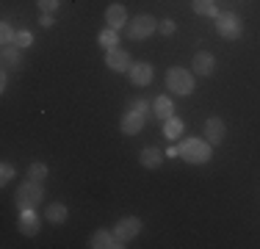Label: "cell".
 I'll return each mask as SVG.
<instances>
[{"instance_id": "9c48e42d", "label": "cell", "mask_w": 260, "mask_h": 249, "mask_svg": "<svg viewBox=\"0 0 260 249\" xmlns=\"http://www.w3.org/2000/svg\"><path fill=\"white\" fill-rule=\"evenodd\" d=\"M224 136H227L224 119H219V116H210V119L205 122V139H208V144H210V147L221 144V141H224Z\"/></svg>"}, {"instance_id": "30bf717a", "label": "cell", "mask_w": 260, "mask_h": 249, "mask_svg": "<svg viewBox=\"0 0 260 249\" xmlns=\"http://www.w3.org/2000/svg\"><path fill=\"white\" fill-rule=\"evenodd\" d=\"M216 72V55L208 53V50H200V53H194V75H200V78H208V75Z\"/></svg>"}, {"instance_id": "ba28073f", "label": "cell", "mask_w": 260, "mask_h": 249, "mask_svg": "<svg viewBox=\"0 0 260 249\" xmlns=\"http://www.w3.org/2000/svg\"><path fill=\"white\" fill-rule=\"evenodd\" d=\"M127 78L133 86H150L152 80V64H147V61H133L127 70Z\"/></svg>"}, {"instance_id": "7a4b0ae2", "label": "cell", "mask_w": 260, "mask_h": 249, "mask_svg": "<svg viewBox=\"0 0 260 249\" xmlns=\"http://www.w3.org/2000/svg\"><path fill=\"white\" fill-rule=\"evenodd\" d=\"M177 149H180V158L185 161V164H208L210 155H213V149H210L208 139H183L180 144H177Z\"/></svg>"}, {"instance_id": "603a6c76", "label": "cell", "mask_w": 260, "mask_h": 249, "mask_svg": "<svg viewBox=\"0 0 260 249\" xmlns=\"http://www.w3.org/2000/svg\"><path fill=\"white\" fill-rule=\"evenodd\" d=\"M47 172H50V169H47V164H39V161L28 166V177H30V180H39V183L47 177Z\"/></svg>"}, {"instance_id": "5bb4252c", "label": "cell", "mask_w": 260, "mask_h": 249, "mask_svg": "<svg viewBox=\"0 0 260 249\" xmlns=\"http://www.w3.org/2000/svg\"><path fill=\"white\" fill-rule=\"evenodd\" d=\"M164 158H166L164 149H158V147H144V149H141V155H139V164L144 166V169H158V166L164 164Z\"/></svg>"}, {"instance_id": "4316f807", "label": "cell", "mask_w": 260, "mask_h": 249, "mask_svg": "<svg viewBox=\"0 0 260 249\" xmlns=\"http://www.w3.org/2000/svg\"><path fill=\"white\" fill-rule=\"evenodd\" d=\"M158 30H160L164 36H172V34L177 30V25H175V20H160V22H158Z\"/></svg>"}, {"instance_id": "d6986e66", "label": "cell", "mask_w": 260, "mask_h": 249, "mask_svg": "<svg viewBox=\"0 0 260 249\" xmlns=\"http://www.w3.org/2000/svg\"><path fill=\"white\" fill-rule=\"evenodd\" d=\"M183 128H185V124H183L180 116H169V119L164 122V136H166L169 141H175V139H180Z\"/></svg>"}, {"instance_id": "52a82bcc", "label": "cell", "mask_w": 260, "mask_h": 249, "mask_svg": "<svg viewBox=\"0 0 260 249\" xmlns=\"http://www.w3.org/2000/svg\"><path fill=\"white\" fill-rule=\"evenodd\" d=\"M130 53L127 50H122V47H111V50H105V67H111L114 72H127L130 70Z\"/></svg>"}, {"instance_id": "83f0119b", "label": "cell", "mask_w": 260, "mask_h": 249, "mask_svg": "<svg viewBox=\"0 0 260 249\" xmlns=\"http://www.w3.org/2000/svg\"><path fill=\"white\" fill-rule=\"evenodd\" d=\"M30 42H34V36H30V30H20V34H17V47H28Z\"/></svg>"}, {"instance_id": "3957f363", "label": "cell", "mask_w": 260, "mask_h": 249, "mask_svg": "<svg viewBox=\"0 0 260 249\" xmlns=\"http://www.w3.org/2000/svg\"><path fill=\"white\" fill-rule=\"evenodd\" d=\"M166 89H169L172 95L188 97L191 91H194V75L188 70H183V67H172V70L166 72Z\"/></svg>"}, {"instance_id": "44dd1931", "label": "cell", "mask_w": 260, "mask_h": 249, "mask_svg": "<svg viewBox=\"0 0 260 249\" xmlns=\"http://www.w3.org/2000/svg\"><path fill=\"white\" fill-rule=\"evenodd\" d=\"M97 42L105 47V50H111V47H116L119 45V30H114V28H105L100 30V36H97Z\"/></svg>"}, {"instance_id": "277c9868", "label": "cell", "mask_w": 260, "mask_h": 249, "mask_svg": "<svg viewBox=\"0 0 260 249\" xmlns=\"http://www.w3.org/2000/svg\"><path fill=\"white\" fill-rule=\"evenodd\" d=\"M158 30V20L152 14H136L133 20L127 22V39L133 42H141L147 36H152Z\"/></svg>"}, {"instance_id": "9a60e30c", "label": "cell", "mask_w": 260, "mask_h": 249, "mask_svg": "<svg viewBox=\"0 0 260 249\" xmlns=\"http://www.w3.org/2000/svg\"><path fill=\"white\" fill-rule=\"evenodd\" d=\"M17 227H20L22 235L34 238V235H39V216H36L34 210H22V213H20V222H17Z\"/></svg>"}, {"instance_id": "4fadbf2b", "label": "cell", "mask_w": 260, "mask_h": 249, "mask_svg": "<svg viewBox=\"0 0 260 249\" xmlns=\"http://www.w3.org/2000/svg\"><path fill=\"white\" fill-rule=\"evenodd\" d=\"M89 246L91 249H119V244H116V238H114V230H105V227H100L91 235Z\"/></svg>"}, {"instance_id": "ac0fdd59", "label": "cell", "mask_w": 260, "mask_h": 249, "mask_svg": "<svg viewBox=\"0 0 260 249\" xmlns=\"http://www.w3.org/2000/svg\"><path fill=\"white\" fill-rule=\"evenodd\" d=\"M67 216H70V210H67V205H61V202H50L45 208V219L50 224H64Z\"/></svg>"}, {"instance_id": "8fae6325", "label": "cell", "mask_w": 260, "mask_h": 249, "mask_svg": "<svg viewBox=\"0 0 260 249\" xmlns=\"http://www.w3.org/2000/svg\"><path fill=\"white\" fill-rule=\"evenodd\" d=\"M105 22H108V28H114V30H122V28H127V9L125 6H119V3H114V6H108L105 9Z\"/></svg>"}, {"instance_id": "cb8c5ba5", "label": "cell", "mask_w": 260, "mask_h": 249, "mask_svg": "<svg viewBox=\"0 0 260 249\" xmlns=\"http://www.w3.org/2000/svg\"><path fill=\"white\" fill-rule=\"evenodd\" d=\"M127 111H136V114L147 116V111H150V100H144V97H136V100H130V108H127Z\"/></svg>"}, {"instance_id": "e0dca14e", "label": "cell", "mask_w": 260, "mask_h": 249, "mask_svg": "<svg viewBox=\"0 0 260 249\" xmlns=\"http://www.w3.org/2000/svg\"><path fill=\"white\" fill-rule=\"evenodd\" d=\"M152 114L158 116V119H169V116H175V103H172V97L169 95H160L152 100Z\"/></svg>"}, {"instance_id": "f546056e", "label": "cell", "mask_w": 260, "mask_h": 249, "mask_svg": "<svg viewBox=\"0 0 260 249\" xmlns=\"http://www.w3.org/2000/svg\"><path fill=\"white\" fill-rule=\"evenodd\" d=\"M164 152H166V158H177V155H180V149H177V147H169V149H164Z\"/></svg>"}, {"instance_id": "7c38bea8", "label": "cell", "mask_w": 260, "mask_h": 249, "mask_svg": "<svg viewBox=\"0 0 260 249\" xmlns=\"http://www.w3.org/2000/svg\"><path fill=\"white\" fill-rule=\"evenodd\" d=\"M0 64H3V70H22V64H25V58H22V47H17V45L3 47V53H0Z\"/></svg>"}, {"instance_id": "7402d4cb", "label": "cell", "mask_w": 260, "mask_h": 249, "mask_svg": "<svg viewBox=\"0 0 260 249\" xmlns=\"http://www.w3.org/2000/svg\"><path fill=\"white\" fill-rule=\"evenodd\" d=\"M0 45H3V47L17 45V34H14V28H11L9 22H3V25H0Z\"/></svg>"}, {"instance_id": "5b68a950", "label": "cell", "mask_w": 260, "mask_h": 249, "mask_svg": "<svg viewBox=\"0 0 260 249\" xmlns=\"http://www.w3.org/2000/svg\"><path fill=\"white\" fill-rule=\"evenodd\" d=\"M139 233H141V219L139 216H125V219H119L116 227H114V238H116L119 246H127Z\"/></svg>"}, {"instance_id": "f1b7e54d", "label": "cell", "mask_w": 260, "mask_h": 249, "mask_svg": "<svg viewBox=\"0 0 260 249\" xmlns=\"http://www.w3.org/2000/svg\"><path fill=\"white\" fill-rule=\"evenodd\" d=\"M53 14H42V20H39V25H42V28H53Z\"/></svg>"}, {"instance_id": "4dcf8cb0", "label": "cell", "mask_w": 260, "mask_h": 249, "mask_svg": "<svg viewBox=\"0 0 260 249\" xmlns=\"http://www.w3.org/2000/svg\"><path fill=\"white\" fill-rule=\"evenodd\" d=\"M6 72H9V70H3V75H0V86H3V89L9 86V75H6Z\"/></svg>"}, {"instance_id": "2e32d148", "label": "cell", "mask_w": 260, "mask_h": 249, "mask_svg": "<svg viewBox=\"0 0 260 249\" xmlns=\"http://www.w3.org/2000/svg\"><path fill=\"white\" fill-rule=\"evenodd\" d=\"M144 119H147V116L136 114V111H127V114L122 116V122H119L122 133H125V136H136V133H141V128H144Z\"/></svg>"}, {"instance_id": "6da1fadb", "label": "cell", "mask_w": 260, "mask_h": 249, "mask_svg": "<svg viewBox=\"0 0 260 249\" xmlns=\"http://www.w3.org/2000/svg\"><path fill=\"white\" fill-rule=\"evenodd\" d=\"M17 208L20 210H36L39 208V202L45 199V189H42L39 180H25V183L17 185Z\"/></svg>"}, {"instance_id": "d4e9b609", "label": "cell", "mask_w": 260, "mask_h": 249, "mask_svg": "<svg viewBox=\"0 0 260 249\" xmlns=\"http://www.w3.org/2000/svg\"><path fill=\"white\" fill-rule=\"evenodd\" d=\"M11 180H14V166H11L9 161H3V166H0V183L9 185Z\"/></svg>"}, {"instance_id": "ffe728a7", "label": "cell", "mask_w": 260, "mask_h": 249, "mask_svg": "<svg viewBox=\"0 0 260 249\" xmlns=\"http://www.w3.org/2000/svg\"><path fill=\"white\" fill-rule=\"evenodd\" d=\"M191 6H194V14H197V17H213V20L219 17V11H216V3H213V0H194Z\"/></svg>"}, {"instance_id": "484cf974", "label": "cell", "mask_w": 260, "mask_h": 249, "mask_svg": "<svg viewBox=\"0 0 260 249\" xmlns=\"http://www.w3.org/2000/svg\"><path fill=\"white\" fill-rule=\"evenodd\" d=\"M36 6H39L42 14H53V11L61 6V0H36Z\"/></svg>"}, {"instance_id": "8992f818", "label": "cell", "mask_w": 260, "mask_h": 249, "mask_svg": "<svg viewBox=\"0 0 260 249\" xmlns=\"http://www.w3.org/2000/svg\"><path fill=\"white\" fill-rule=\"evenodd\" d=\"M216 30L221 34V39H238L241 34H244V25L241 20L233 14V11H219V17H216Z\"/></svg>"}]
</instances>
